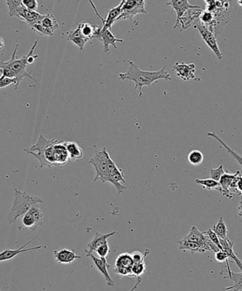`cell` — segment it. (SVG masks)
Here are the masks:
<instances>
[{
    "mask_svg": "<svg viewBox=\"0 0 242 291\" xmlns=\"http://www.w3.org/2000/svg\"><path fill=\"white\" fill-rule=\"evenodd\" d=\"M30 27L32 28L33 32H36V34H39L40 36H54V34H53L52 33L49 32L47 29H45L44 27H43L42 25L39 22V21Z\"/></svg>",
    "mask_w": 242,
    "mask_h": 291,
    "instance_id": "obj_36",
    "label": "cell"
},
{
    "mask_svg": "<svg viewBox=\"0 0 242 291\" xmlns=\"http://www.w3.org/2000/svg\"><path fill=\"white\" fill-rule=\"evenodd\" d=\"M81 36L87 41L92 39H99L100 32L101 28L98 25H92L87 22H82L78 26Z\"/></svg>",
    "mask_w": 242,
    "mask_h": 291,
    "instance_id": "obj_20",
    "label": "cell"
},
{
    "mask_svg": "<svg viewBox=\"0 0 242 291\" xmlns=\"http://www.w3.org/2000/svg\"><path fill=\"white\" fill-rule=\"evenodd\" d=\"M5 43H4V41L1 37H0V49L3 48Z\"/></svg>",
    "mask_w": 242,
    "mask_h": 291,
    "instance_id": "obj_46",
    "label": "cell"
},
{
    "mask_svg": "<svg viewBox=\"0 0 242 291\" xmlns=\"http://www.w3.org/2000/svg\"><path fill=\"white\" fill-rule=\"evenodd\" d=\"M86 256H90V257L92 258V261H93L96 267H97L99 272L101 273L104 276V277H105L107 285L113 287L114 284H115V282L111 278L110 274H109L108 272V269H110L112 265L107 263L106 258H97L92 254H86Z\"/></svg>",
    "mask_w": 242,
    "mask_h": 291,
    "instance_id": "obj_16",
    "label": "cell"
},
{
    "mask_svg": "<svg viewBox=\"0 0 242 291\" xmlns=\"http://www.w3.org/2000/svg\"><path fill=\"white\" fill-rule=\"evenodd\" d=\"M149 254V251L147 253H145L144 254L141 252H134L130 254L134 263H140L144 262L145 258L147 257Z\"/></svg>",
    "mask_w": 242,
    "mask_h": 291,
    "instance_id": "obj_38",
    "label": "cell"
},
{
    "mask_svg": "<svg viewBox=\"0 0 242 291\" xmlns=\"http://www.w3.org/2000/svg\"><path fill=\"white\" fill-rule=\"evenodd\" d=\"M189 163L191 165L198 166L203 163L204 161V156L203 153L200 152L199 150H192L189 153L188 156H187Z\"/></svg>",
    "mask_w": 242,
    "mask_h": 291,
    "instance_id": "obj_33",
    "label": "cell"
},
{
    "mask_svg": "<svg viewBox=\"0 0 242 291\" xmlns=\"http://www.w3.org/2000/svg\"><path fill=\"white\" fill-rule=\"evenodd\" d=\"M12 83L16 85V80L15 78L12 79V78H4L2 77V76L0 77V89L9 86Z\"/></svg>",
    "mask_w": 242,
    "mask_h": 291,
    "instance_id": "obj_43",
    "label": "cell"
},
{
    "mask_svg": "<svg viewBox=\"0 0 242 291\" xmlns=\"http://www.w3.org/2000/svg\"><path fill=\"white\" fill-rule=\"evenodd\" d=\"M58 140L56 139H47L43 135L40 136L37 142L25 149V151L29 154L35 156L41 163V168L46 165L49 168L55 167L54 156V146Z\"/></svg>",
    "mask_w": 242,
    "mask_h": 291,
    "instance_id": "obj_4",
    "label": "cell"
},
{
    "mask_svg": "<svg viewBox=\"0 0 242 291\" xmlns=\"http://www.w3.org/2000/svg\"><path fill=\"white\" fill-rule=\"evenodd\" d=\"M193 28L199 31L202 39L204 40L207 46L215 54L218 59L221 60L223 56V53L220 51L219 45H218L217 41H216V37L214 34L205 25L200 22L199 19L195 22Z\"/></svg>",
    "mask_w": 242,
    "mask_h": 291,
    "instance_id": "obj_10",
    "label": "cell"
},
{
    "mask_svg": "<svg viewBox=\"0 0 242 291\" xmlns=\"http://www.w3.org/2000/svg\"><path fill=\"white\" fill-rule=\"evenodd\" d=\"M114 272L122 276H129L132 277V272L131 269L119 268V267H114Z\"/></svg>",
    "mask_w": 242,
    "mask_h": 291,
    "instance_id": "obj_44",
    "label": "cell"
},
{
    "mask_svg": "<svg viewBox=\"0 0 242 291\" xmlns=\"http://www.w3.org/2000/svg\"><path fill=\"white\" fill-rule=\"evenodd\" d=\"M227 273H228V277L234 282V285H233L232 286L225 288L224 290H234L233 291L241 290L242 272L234 273L232 272L231 269H227Z\"/></svg>",
    "mask_w": 242,
    "mask_h": 291,
    "instance_id": "obj_30",
    "label": "cell"
},
{
    "mask_svg": "<svg viewBox=\"0 0 242 291\" xmlns=\"http://www.w3.org/2000/svg\"><path fill=\"white\" fill-rule=\"evenodd\" d=\"M95 252L100 258H106L110 253V247H109L108 243L104 244L100 247L96 249Z\"/></svg>",
    "mask_w": 242,
    "mask_h": 291,
    "instance_id": "obj_39",
    "label": "cell"
},
{
    "mask_svg": "<svg viewBox=\"0 0 242 291\" xmlns=\"http://www.w3.org/2000/svg\"><path fill=\"white\" fill-rule=\"evenodd\" d=\"M202 12H203V10H202L201 7L200 8L189 9L180 18L178 22L174 25V29H181V32L190 29L191 27L193 26L195 22L199 19Z\"/></svg>",
    "mask_w": 242,
    "mask_h": 291,
    "instance_id": "obj_13",
    "label": "cell"
},
{
    "mask_svg": "<svg viewBox=\"0 0 242 291\" xmlns=\"http://www.w3.org/2000/svg\"><path fill=\"white\" fill-rule=\"evenodd\" d=\"M7 5L11 17L16 16L27 23L29 27L39 21L42 16V14L38 12L27 10L26 7L23 6L21 0H7Z\"/></svg>",
    "mask_w": 242,
    "mask_h": 291,
    "instance_id": "obj_6",
    "label": "cell"
},
{
    "mask_svg": "<svg viewBox=\"0 0 242 291\" xmlns=\"http://www.w3.org/2000/svg\"><path fill=\"white\" fill-rule=\"evenodd\" d=\"M220 246L222 247V250L226 253L229 259H231L233 261L235 262L240 270H241V260L237 257V256L236 255L235 253L234 252V249H233L234 247V241H231L229 238H227V239H220Z\"/></svg>",
    "mask_w": 242,
    "mask_h": 291,
    "instance_id": "obj_23",
    "label": "cell"
},
{
    "mask_svg": "<svg viewBox=\"0 0 242 291\" xmlns=\"http://www.w3.org/2000/svg\"><path fill=\"white\" fill-rule=\"evenodd\" d=\"M21 3L27 10L34 11V12L37 10L38 5H39L37 0H22Z\"/></svg>",
    "mask_w": 242,
    "mask_h": 291,
    "instance_id": "obj_40",
    "label": "cell"
},
{
    "mask_svg": "<svg viewBox=\"0 0 242 291\" xmlns=\"http://www.w3.org/2000/svg\"><path fill=\"white\" fill-rule=\"evenodd\" d=\"M147 269V265H146L144 262L140 263H134L131 269V272H132V277H141L143 275Z\"/></svg>",
    "mask_w": 242,
    "mask_h": 291,
    "instance_id": "obj_35",
    "label": "cell"
},
{
    "mask_svg": "<svg viewBox=\"0 0 242 291\" xmlns=\"http://www.w3.org/2000/svg\"><path fill=\"white\" fill-rule=\"evenodd\" d=\"M67 39H68V41H72L75 44L77 45L82 52L84 51L85 45L88 41L81 36L78 27L75 30H71L68 32V38H67Z\"/></svg>",
    "mask_w": 242,
    "mask_h": 291,
    "instance_id": "obj_29",
    "label": "cell"
},
{
    "mask_svg": "<svg viewBox=\"0 0 242 291\" xmlns=\"http://www.w3.org/2000/svg\"><path fill=\"white\" fill-rule=\"evenodd\" d=\"M18 46H19V44H16L12 57L8 61H4L3 59L0 61V68L10 69L16 74V83L14 86V90L19 88L20 83L25 78H29L33 81H37L35 78L32 77V71H27V67L29 65L27 63V56H23L21 58H16Z\"/></svg>",
    "mask_w": 242,
    "mask_h": 291,
    "instance_id": "obj_5",
    "label": "cell"
},
{
    "mask_svg": "<svg viewBox=\"0 0 242 291\" xmlns=\"http://www.w3.org/2000/svg\"><path fill=\"white\" fill-rule=\"evenodd\" d=\"M14 192L15 195L13 205L7 217V221L10 225L15 223L23 214H26L33 205L45 203L42 198L32 196L26 191L21 192L19 189L15 188Z\"/></svg>",
    "mask_w": 242,
    "mask_h": 291,
    "instance_id": "obj_3",
    "label": "cell"
},
{
    "mask_svg": "<svg viewBox=\"0 0 242 291\" xmlns=\"http://www.w3.org/2000/svg\"><path fill=\"white\" fill-rule=\"evenodd\" d=\"M99 40L103 43L104 52H110V45H113L114 48H117L116 43L118 42L125 43L123 39H117L114 34L111 32V29H101L100 32Z\"/></svg>",
    "mask_w": 242,
    "mask_h": 291,
    "instance_id": "obj_18",
    "label": "cell"
},
{
    "mask_svg": "<svg viewBox=\"0 0 242 291\" xmlns=\"http://www.w3.org/2000/svg\"><path fill=\"white\" fill-rule=\"evenodd\" d=\"M240 172H237L234 174H229L225 173V174L220 178L219 183L223 188V190L226 192L227 198L229 199H232V194L231 193V189H232L233 183L234 180L239 174Z\"/></svg>",
    "mask_w": 242,
    "mask_h": 291,
    "instance_id": "obj_24",
    "label": "cell"
},
{
    "mask_svg": "<svg viewBox=\"0 0 242 291\" xmlns=\"http://www.w3.org/2000/svg\"><path fill=\"white\" fill-rule=\"evenodd\" d=\"M39 22L45 29L54 34L56 30L58 29V23L57 20H56L55 16L52 14H42L41 19L39 20Z\"/></svg>",
    "mask_w": 242,
    "mask_h": 291,
    "instance_id": "obj_27",
    "label": "cell"
},
{
    "mask_svg": "<svg viewBox=\"0 0 242 291\" xmlns=\"http://www.w3.org/2000/svg\"><path fill=\"white\" fill-rule=\"evenodd\" d=\"M54 156L55 166H65L68 164L69 156L65 141H58L54 146Z\"/></svg>",
    "mask_w": 242,
    "mask_h": 291,
    "instance_id": "obj_15",
    "label": "cell"
},
{
    "mask_svg": "<svg viewBox=\"0 0 242 291\" xmlns=\"http://www.w3.org/2000/svg\"><path fill=\"white\" fill-rule=\"evenodd\" d=\"M215 259L216 261L220 262V263L226 262L227 263H229L228 256H227L226 253L223 250L218 251L217 252L215 253Z\"/></svg>",
    "mask_w": 242,
    "mask_h": 291,
    "instance_id": "obj_42",
    "label": "cell"
},
{
    "mask_svg": "<svg viewBox=\"0 0 242 291\" xmlns=\"http://www.w3.org/2000/svg\"><path fill=\"white\" fill-rule=\"evenodd\" d=\"M19 230H30L36 231L43 224V213L39 204L33 205L26 214L20 218Z\"/></svg>",
    "mask_w": 242,
    "mask_h": 291,
    "instance_id": "obj_7",
    "label": "cell"
},
{
    "mask_svg": "<svg viewBox=\"0 0 242 291\" xmlns=\"http://www.w3.org/2000/svg\"><path fill=\"white\" fill-rule=\"evenodd\" d=\"M178 244H179V249L181 250L185 251H185H190L192 254L196 252L204 253L207 252L205 247L202 245L188 241V240L185 239L180 240L178 241Z\"/></svg>",
    "mask_w": 242,
    "mask_h": 291,
    "instance_id": "obj_28",
    "label": "cell"
},
{
    "mask_svg": "<svg viewBox=\"0 0 242 291\" xmlns=\"http://www.w3.org/2000/svg\"><path fill=\"white\" fill-rule=\"evenodd\" d=\"M225 174V169H224L223 165H220L218 168L215 169H211L210 175L211 179L214 180V181L219 182L220 178L222 176Z\"/></svg>",
    "mask_w": 242,
    "mask_h": 291,
    "instance_id": "obj_37",
    "label": "cell"
},
{
    "mask_svg": "<svg viewBox=\"0 0 242 291\" xmlns=\"http://www.w3.org/2000/svg\"><path fill=\"white\" fill-rule=\"evenodd\" d=\"M205 11L210 12L213 20L210 26L207 27L215 36L216 39L223 32L225 26L229 22L232 3L231 1L222 0H206Z\"/></svg>",
    "mask_w": 242,
    "mask_h": 291,
    "instance_id": "obj_2",
    "label": "cell"
},
{
    "mask_svg": "<svg viewBox=\"0 0 242 291\" xmlns=\"http://www.w3.org/2000/svg\"><path fill=\"white\" fill-rule=\"evenodd\" d=\"M116 234H118V232H116V231L107 233V234H102V233L100 232L96 233L94 239L87 245L88 249H86L85 252L86 253V254H92V252H95L96 249H97L98 247L102 246L104 244L108 243L107 239H108L109 238L115 235Z\"/></svg>",
    "mask_w": 242,
    "mask_h": 291,
    "instance_id": "obj_21",
    "label": "cell"
},
{
    "mask_svg": "<svg viewBox=\"0 0 242 291\" xmlns=\"http://www.w3.org/2000/svg\"><path fill=\"white\" fill-rule=\"evenodd\" d=\"M205 233H206V234L207 236H208L209 239H210V241H212V243L214 244V245H216V246L218 247V248H219L220 250H222V247L220 246L219 237L216 236L215 233L211 230V229H210V230H208V231H207V232H205Z\"/></svg>",
    "mask_w": 242,
    "mask_h": 291,
    "instance_id": "obj_41",
    "label": "cell"
},
{
    "mask_svg": "<svg viewBox=\"0 0 242 291\" xmlns=\"http://www.w3.org/2000/svg\"><path fill=\"white\" fill-rule=\"evenodd\" d=\"M208 136H211V137L214 138V139L217 140V141H219L220 143H221V144L223 145L224 147H225V149H227V152H228L229 154H231V155H232L233 157H234V159L236 160V161L239 162V165H241V166L242 164H241V156L239 155V154H238L237 153L235 152V151L233 150L232 149L229 148L228 146H227L226 143L224 142L223 140L220 139L219 136L216 135L215 133L214 132L208 133Z\"/></svg>",
    "mask_w": 242,
    "mask_h": 291,
    "instance_id": "obj_34",
    "label": "cell"
},
{
    "mask_svg": "<svg viewBox=\"0 0 242 291\" xmlns=\"http://www.w3.org/2000/svg\"><path fill=\"white\" fill-rule=\"evenodd\" d=\"M196 183L202 185L203 189L207 190H216L220 192L223 196L227 198L226 192L223 190L221 185H220L219 182L214 181L211 178H206V179H196Z\"/></svg>",
    "mask_w": 242,
    "mask_h": 291,
    "instance_id": "obj_26",
    "label": "cell"
},
{
    "mask_svg": "<svg viewBox=\"0 0 242 291\" xmlns=\"http://www.w3.org/2000/svg\"><path fill=\"white\" fill-rule=\"evenodd\" d=\"M0 291H3V290H0Z\"/></svg>",
    "mask_w": 242,
    "mask_h": 291,
    "instance_id": "obj_47",
    "label": "cell"
},
{
    "mask_svg": "<svg viewBox=\"0 0 242 291\" xmlns=\"http://www.w3.org/2000/svg\"><path fill=\"white\" fill-rule=\"evenodd\" d=\"M54 256L58 263L61 264H69L74 262L75 260L81 259V256L76 254L74 250L63 249L60 251L54 252Z\"/></svg>",
    "mask_w": 242,
    "mask_h": 291,
    "instance_id": "obj_22",
    "label": "cell"
},
{
    "mask_svg": "<svg viewBox=\"0 0 242 291\" xmlns=\"http://www.w3.org/2000/svg\"><path fill=\"white\" fill-rule=\"evenodd\" d=\"M108 155L107 149L104 147L103 149L95 151L93 157L89 161L88 163L93 165L95 169L96 176L94 181L100 180L103 183L108 182L109 172L107 167Z\"/></svg>",
    "mask_w": 242,
    "mask_h": 291,
    "instance_id": "obj_8",
    "label": "cell"
},
{
    "mask_svg": "<svg viewBox=\"0 0 242 291\" xmlns=\"http://www.w3.org/2000/svg\"><path fill=\"white\" fill-rule=\"evenodd\" d=\"M141 281H142V278H141V277H138L137 282H136V283L135 285H134V286L133 287L132 289H131L130 291L136 290V289L138 288V286H139L140 283H141Z\"/></svg>",
    "mask_w": 242,
    "mask_h": 291,
    "instance_id": "obj_45",
    "label": "cell"
},
{
    "mask_svg": "<svg viewBox=\"0 0 242 291\" xmlns=\"http://www.w3.org/2000/svg\"><path fill=\"white\" fill-rule=\"evenodd\" d=\"M129 67L126 72H120L119 79L121 81L128 80L135 83L134 90L139 89V98L143 95V87H151L152 83L158 82L159 80H165L166 81H171L170 74L165 70V66L156 70V71H147L139 68L137 65L133 61H128Z\"/></svg>",
    "mask_w": 242,
    "mask_h": 291,
    "instance_id": "obj_1",
    "label": "cell"
},
{
    "mask_svg": "<svg viewBox=\"0 0 242 291\" xmlns=\"http://www.w3.org/2000/svg\"><path fill=\"white\" fill-rule=\"evenodd\" d=\"M196 65L194 63H187L184 62L178 63L176 62L173 66V71L176 72L178 77L184 81L193 80L196 82H200V78L196 75Z\"/></svg>",
    "mask_w": 242,
    "mask_h": 291,
    "instance_id": "obj_12",
    "label": "cell"
},
{
    "mask_svg": "<svg viewBox=\"0 0 242 291\" xmlns=\"http://www.w3.org/2000/svg\"><path fill=\"white\" fill-rule=\"evenodd\" d=\"M125 0L120 2L119 5L116 7H113V8L109 10L108 14L106 18L102 17V16L100 15L99 12L96 9L95 6H94L93 3L92 1H90L91 5H92V7H93L94 10L95 11L96 14L100 19H101L102 21H103V27H102V29L105 30V29H112V26L114 23L116 22V19L119 17L120 14H121L122 7L124 4Z\"/></svg>",
    "mask_w": 242,
    "mask_h": 291,
    "instance_id": "obj_14",
    "label": "cell"
},
{
    "mask_svg": "<svg viewBox=\"0 0 242 291\" xmlns=\"http://www.w3.org/2000/svg\"><path fill=\"white\" fill-rule=\"evenodd\" d=\"M65 147L68 152L69 160L76 161L83 159V155H84L83 149L77 143L74 141H65Z\"/></svg>",
    "mask_w": 242,
    "mask_h": 291,
    "instance_id": "obj_25",
    "label": "cell"
},
{
    "mask_svg": "<svg viewBox=\"0 0 242 291\" xmlns=\"http://www.w3.org/2000/svg\"><path fill=\"white\" fill-rule=\"evenodd\" d=\"M215 234L220 239H227L228 236H227V228L226 226V224H225V221H224L223 217H220V220H218L217 223L214 225L213 228L211 229Z\"/></svg>",
    "mask_w": 242,
    "mask_h": 291,
    "instance_id": "obj_32",
    "label": "cell"
},
{
    "mask_svg": "<svg viewBox=\"0 0 242 291\" xmlns=\"http://www.w3.org/2000/svg\"><path fill=\"white\" fill-rule=\"evenodd\" d=\"M144 0H125L122 7L121 14L116 21L128 20L131 21L139 14H147Z\"/></svg>",
    "mask_w": 242,
    "mask_h": 291,
    "instance_id": "obj_9",
    "label": "cell"
},
{
    "mask_svg": "<svg viewBox=\"0 0 242 291\" xmlns=\"http://www.w3.org/2000/svg\"><path fill=\"white\" fill-rule=\"evenodd\" d=\"M37 236L35 238H33L32 239L29 240L28 243L23 245L22 247H20L19 249H15V250H12V249H7V250L4 251V252L0 253V262L8 261V260L14 259L15 256L19 255L20 254H22V253L27 252H32V251L34 250H39L42 248L41 246H38L35 247H32V248L25 249V247L28 246L29 244L32 243L34 240L37 239Z\"/></svg>",
    "mask_w": 242,
    "mask_h": 291,
    "instance_id": "obj_17",
    "label": "cell"
},
{
    "mask_svg": "<svg viewBox=\"0 0 242 291\" xmlns=\"http://www.w3.org/2000/svg\"><path fill=\"white\" fill-rule=\"evenodd\" d=\"M166 5L171 6L173 10L176 11L177 14V19L176 23H177L180 18L189 9L200 8L199 5H192L189 3L188 0H171L166 3Z\"/></svg>",
    "mask_w": 242,
    "mask_h": 291,
    "instance_id": "obj_19",
    "label": "cell"
},
{
    "mask_svg": "<svg viewBox=\"0 0 242 291\" xmlns=\"http://www.w3.org/2000/svg\"><path fill=\"white\" fill-rule=\"evenodd\" d=\"M133 265H134V262L132 261L131 254L129 253H123L119 254L116 259L115 267L131 269Z\"/></svg>",
    "mask_w": 242,
    "mask_h": 291,
    "instance_id": "obj_31",
    "label": "cell"
},
{
    "mask_svg": "<svg viewBox=\"0 0 242 291\" xmlns=\"http://www.w3.org/2000/svg\"><path fill=\"white\" fill-rule=\"evenodd\" d=\"M107 167H108V182L112 183L117 189L119 194L123 193L127 187L122 183H125V175L122 169L118 168L113 160L111 159L110 154L107 156Z\"/></svg>",
    "mask_w": 242,
    "mask_h": 291,
    "instance_id": "obj_11",
    "label": "cell"
}]
</instances>
